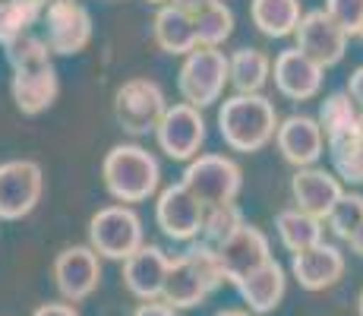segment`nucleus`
Listing matches in <instances>:
<instances>
[{
	"mask_svg": "<svg viewBox=\"0 0 363 316\" xmlns=\"http://www.w3.org/2000/svg\"><path fill=\"white\" fill-rule=\"evenodd\" d=\"M228 63H231L234 92L256 95L272 80V58L265 51H259V48H237L234 54H228Z\"/></svg>",
	"mask_w": 363,
	"mask_h": 316,
	"instance_id": "obj_26",
	"label": "nucleus"
},
{
	"mask_svg": "<svg viewBox=\"0 0 363 316\" xmlns=\"http://www.w3.org/2000/svg\"><path fill=\"white\" fill-rule=\"evenodd\" d=\"M300 19V0H250V23L265 38H288L297 32Z\"/></svg>",
	"mask_w": 363,
	"mask_h": 316,
	"instance_id": "obj_24",
	"label": "nucleus"
},
{
	"mask_svg": "<svg viewBox=\"0 0 363 316\" xmlns=\"http://www.w3.org/2000/svg\"><path fill=\"white\" fill-rule=\"evenodd\" d=\"M275 146L281 152V158L294 168H310L323 158L325 152V130L319 124V117H306V114H291L278 124L275 133Z\"/></svg>",
	"mask_w": 363,
	"mask_h": 316,
	"instance_id": "obj_15",
	"label": "nucleus"
},
{
	"mask_svg": "<svg viewBox=\"0 0 363 316\" xmlns=\"http://www.w3.org/2000/svg\"><path fill=\"white\" fill-rule=\"evenodd\" d=\"M180 180L208 209V206H225V202L237 200V193L243 187V171L234 158L218 156V152H206V156H196L193 161H186Z\"/></svg>",
	"mask_w": 363,
	"mask_h": 316,
	"instance_id": "obj_8",
	"label": "nucleus"
},
{
	"mask_svg": "<svg viewBox=\"0 0 363 316\" xmlns=\"http://www.w3.org/2000/svg\"><path fill=\"white\" fill-rule=\"evenodd\" d=\"M278 111L262 92L243 95L234 92L218 108V133L228 149L234 152H259L275 139L278 133Z\"/></svg>",
	"mask_w": 363,
	"mask_h": 316,
	"instance_id": "obj_4",
	"label": "nucleus"
},
{
	"mask_svg": "<svg viewBox=\"0 0 363 316\" xmlns=\"http://www.w3.org/2000/svg\"><path fill=\"white\" fill-rule=\"evenodd\" d=\"M41 35L57 58H73L92 41V13L82 0H48Z\"/></svg>",
	"mask_w": 363,
	"mask_h": 316,
	"instance_id": "obj_9",
	"label": "nucleus"
},
{
	"mask_svg": "<svg viewBox=\"0 0 363 316\" xmlns=\"http://www.w3.org/2000/svg\"><path fill=\"white\" fill-rule=\"evenodd\" d=\"M325 222H329V228L341 237V241H347V237L363 224V196L360 193H341V200L335 202V209L329 212Z\"/></svg>",
	"mask_w": 363,
	"mask_h": 316,
	"instance_id": "obj_31",
	"label": "nucleus"
},
{
	"mask_svg": "<svg viewBox=\"0 0 363 316\" xmlns=\"http://www.w3.org/2000/svg\"><path fill=\"white\" fill-rule=\"evenodd\" d=\"M347 244H351V250L357 253V256H363V224H360L357 231H354L351 237H347Z\"/></svg>",
	"mask_w": 363,
	"mask_h": 316,
	"instance_id": "obj_37",
	"label": "nucleus"
},
{
	"mask_svg": "<svg viewBox=\"0 0 363 316\" xmlns=\"http://www.w3.org/2000/svg\"><path fill=\"white\" fill-rule=\"evenodd\" d=\"M225 282H228V276L218 259V250L202 241H190V247L171 259L164 300L171 307H177V310H193V307H199L215 288H221Z\"/></svg>",
	"mask_w": 363,
	"mask_h": 316,
	"instance_id": "obj_3",
	"label": "nucleus"
},
{
	"mask_svg": "<svg viewBox=\"0 0 363 316\" xmlns=\"http://www.w3.org/2000/svg\"><path fill=\"white\" fill-rule=\"evenodd\" d=\"M323 73H325V67H319L313 58H306L297 45L281 51L272 60L275 89L284 98H291V102H310V98H316L319 89H323Z\"/></svg>",
	"mask_w": 363,
	"mask_h": 316,
	"instance_id": "obj_16",
	"label": "nucleus"
},
{
	"mask_svg": "<svg viewBox=\"0 0 363 316\" xmlns=\"http://www.w3.org/2000/svg\"><path fill=\"white\" fill-rule=\"evenodd\" d=\"M345 187H341V178L335 171H325V168H297V174L291 178V196H294V206L303 209V212L316 215V219H329V212L335 209V202L341 200Z\"/></svg>",
	"mask_w": 363,
	"mask_h": 316,
	"instance_id": "obj_18",
	"label": "nucleus"
},
{
	"mask_svg": "<svg viewBox=\"0 0 363 316\" xmlns=\"http://www.w3.org/2000/svg\"><path fill=\"white\" fill-rule=\"evenodd\" d=\"M155 143L171 161H193L206 143V117L202 108L186 102L167 104L162 124L155 130Z\"/></svg>",
	"mask_w": 363,
	"mask_h": 316,
	"instance_id": "obj_13",
	"label": "nucleus"
},
{
	"mask_svg": "<svg viewBox=\"0 0 363 316\" xmlns=\"http://www.w3.org/2000/svg\"><path fill=\"white\" fill-rule=\"evenodd\" d=\"M225 86H231V63L218 48H193L177 70L180 102L193 104V108H208V104L221 102Z\"/></svg>",
	"mask_w": 363,
	"mask_h": 316,
	"instance_id": "obj_5",
	"label": "nucleus"
},
{
	"mask_svg": "<svg viewBox=\"0 0 363 316\" xmlns=\"http://www.w3.org/2000/svg\"><path fill=\"white\" fill-rule=\"evenodd\" d=\"M45 196V171L35 158H10L0 165V222H19L35 212Z\"/></svg>",
	"mask_w": 363,
	"mask_h": 316,
	"instance_id": "obj_10",
	"label": "nucleus"
},
{
	"mask_svg": "<svg viewBox=\"0 0 363 316\" xmlns=\"http://www.w3.org/2000/svg\"><path fill=\"white\" fill-rule=\"evenodd\" d=\"M325 13L347 35L363 32V0H325Z\"/></svg>",
	"mask_w": 363,
	"mask_h": 316,
	"instance_id": "obj_32",
	"label": "nucleus"
},
{
	"mask_svg": "<svg viewBox=\"0 0 363 316\" xmlns=\"http://www.w3.org/2000/svg\"><path fill=\"white\" fill-rule=\"evenodd\" d=\"M32 316H79V310L69 300H51V304H41Z\"/></svg>",
	"mask_w": 363,
	"mask_h": 316,
	"instance_id": "obj_34",
	"label": "nucleus"
},
{
	"mask_svg": "<svg viewBox=\"0 0 363 316\" xmlns=\"http://www.w3.org/2000/svg\"><path fill=\"white\" fill-rule=\"evenodd\" d=\"M243 224H247V222H243V212L237 209V202H225V206H208V209H206V222H202L199 241L218 250L225 241H231V237L243 228Z\"/></svg>",
	"mask_w": 363,
	"mask_h": 316,
	"instance_id": "obj_28",
	"label": "nucleus"
},
{
	"mask_svg": "<svg viewBox=\"0 0 363 316\" xmlns=\"http://www.w3.org/2000/svg\"><path fill=\"white\" fill-rule=\"evenodd\" d=\"M275 231H278L281 247L291 253L316 247V244H323V234H325L323 219H316V215L303 212V209H297V206L281 209V212L275 215Z\"/></svg>",
	"mask_w": 363,
	"mask_h": 316,
	"instance_id": "obj_25",
	"label": "nucleus"
},
{
	"mask_svg": "<svg viewBox=\"0 0 363 316\" xmlns=\"http://www.w3.org/2000/svg\"><path fill=\"white\" fill-rule=\"evenodd\" d=\"M357 313L363 316V291H360V298H357Z\"/></svg>",
	"mask_w": 363,
	"mask_h": 316,
	"instance_id": "obj_39",
	"label": "nucleus"
},
{
	"mask_svg": "<svg viewBox=\"0 0 363 316\" xmlns=\"http://www.w3.org/2000/svg\"><path fill=\"white\" fill-rule=\"evenodd\" d=\"M319 124L325 130V143L363 139V111L347 92H332L319 104Z\"/></svg>",
	"mask_w": 363,
	"mask_h": 316,
	"instance_id": "obj_23",
	"label": "nucleus"
},
{
	"mask_svg": "<svg viewBox=\"0 0 363 316\" xmlns=\"http://www.w3.org/2000/svg\"><path fill=\"white\" fill-rule=\"evenodd\" d=\"M171 259L155 244H143L130 259H123V285L136 300H158L164 298Z\"/></svg>",
	"mask_w": 363,
	"mask_h": 316,
	"instance_id": "obj_17",
	"label": "nucleus"
},
{
	"mask_svg": "<svg viewBox=\"0 0 363 316\" xmlns=\"http://www.w3.org/2000/svg\"><path fill=\"white\" fill-rule=\"evenodd\" d=\"M234 288L243 298V304H247L250 313H272L278 304H281L284 291H288V276H284L278 259H269V263H262L259 269L247 272Z\"/></svg>",
	"mask_w": 363,
	"mask_h": 316,
	"instance_id": "obj_22",
	"label": "nucleus"
},
{
	"mask_svg": "<svg viewBox=\"0 0 363 316\" xmlns=\"http://www.w3.org/2000/svg\"><path fill=\"white\" fill-rule=\"evenodd\" d=\"M347 95L357 102V108L363 111V67H357L351 73V80H347Z\"/></svg>",
	"mask_w": 363,
	"mask_h": 316,
	"instance_id": "obj_35",
	"label": "nucleus"
},
{
	"mask_svg": "<svg viewBox=\"0 0 363 316\" xmlns=\"http://www.w3.org/2000/svg\"><path fill=\"white\" fill-rule=\"evenodd\" d=\"M48 0H0V48L41 23Z\"/></svg>",
	"mask_w": 363,
	"mask_h": 316,
	"instance_id": "obj_27",
	"label": "nucleus"
},
{
	"mask_svg": "<svg viewBox=\"0 0 363 316\" xmlns=\"http://www.w3.org/2000/svg\"><path fill=\"white\" fill-rule=\"evenodd\" d=\"M133 316H177V307H171L164 298H158V300H143V304L133 310Z\"/></svg>",
	"mask_w": 363,
	"mask_h": 316,
	"instance_id": "obj_33",
	"label": "nucleus"
},
{
	"mask_svg": "<svg viewBox=\"0 0 363 316\" xmlns=\"http://www.w3.org/2000/svg\"><path fill=\"white\" fill-rule=\"evenodd\" d=\"M215 316H253L250 310H221V313H215Z\"/></svg>",
	"mask_w": 363,
	"mask_h": 316,
	"instance_id": "obj_38",
	"label": "nucleus"
},
{
	"mask_svg": "<svg viewBox=\"0 0 363 316\" xmlns=\"http://www.w3.org/2000/svg\"><path fill=\"white\" fill-rule=\"evenodd\" d=\"M89 244L101 259L123 263L145 244V231L139 212L127 202H111L101 206L89 222Z\"/></svg>",
	"mask_w": 363,
	"mask_h": 316,
	"instance_id": "obj_6",
	"label": "nucleus"
},
{
	"mask_svg": "<svg viewBox=\"0 0 363 316\" xmlns=\"http://www.w3.org/2000/svg\"><path fill=\"white\" fill-rule=\"evenodd\" d=\"M294 38H297V48L306 54V58H313L319 67L329 70L335 63L345 60L347 38H351V35L341 29L325 10H310V13H303V19H300Z\"/></svg>",
	"mask_w": 363,
	"mask_h": 316,
	"instance_id": "obj_14",
	"label": "nucleus"
},
{
	"mask_svg": "<svg viewBox=\"0 0 363 316\" xmlns=\"http://www.w3.org/2000/svg\"><path fill=\"white\" fill-rule=\"evenodd\" d=\"M291 276L303 291H325L345 276V253L325 241L310 250L291 253Z\"/></svg>",
	"mask_w": 363,
	"mask_h": 316,
	"instance_id": "obj_19",
	"label": "nucleus"
},
{
	"mask_svg": "<svg viewBox=\"0 0 363 316\" xmlns=\"http://www.w3.org/2000/svg\"><path fill=\"white\" fill-rule=\"evenodd\" d=\"M152 38L171 58H186L193 48H199L196 16L174 4H162L152 16Z\"/></svg>",
	"mask_w": 363,
	"mask_h": 316,
	"instance_id": "obj_21",
	"label": "nucleus"
},
{
	"mask_svg": "<svg viewBox=\"0 0 363 316\" xmlns=\"http://www.w3.org/2000/svg\"><path fill=\"white\" fill-rule=\"evenodd\" d=\"M149 4H158V6H162V4H167V0H149Z\"/></svg>",
	"mask_w": 363,
	"mask_h": 316,
	"instance_id": "obj_40",
	"label": "nucleus"
},
{
	"mask_svg": "<svg viewBox=\"0 0 363 316\" xmlns=\"http://www.w3.org/2000/svg\"><path fill=\"white\" fill-rule=\"evenodd\" d=\"M167 111L164 89L149 76H133L114 92V121L130 136H149Z\"/></svg>",
	"mask_w": 363,
	"mask_h": 316,
	"instance_id": "obj_7",
	"label": "nucleus"
},
{
	"mask_svg": "<svg viewBox=\"0 0 363 316\" xmlns=\"http://www.w3.org/2000/svg\"><path fill=\"white\" fill-rule=\"evenodd\" d=\"M51 276L60 298L69 300V304H79V300L92 298L99 291L101 256L95 253L92 244H73V247H64L54 256Z\"/></svg>",
	"mask_w": 363,
	"mask_h": 316,
	"instance_id": "obj_11",
	"label": "nucleus"
},
{
	"mask_svg": "<svg viewBox=\"0 0 363 316\" xmlns=\"http://www.w3.org/2000/svg\"><path fill=\"white\" fill-rule=\"evenodd\" d=\"M218 259H221V266H225L228 282L237 285L247 272L259 269L262 263H269L272 259L269 237H265L256 224H243L231 241H225L218 247Z\"/></svg>",
	"mask_w": 363,
	"mask_h": 316,
	"instance_id": "obj_20",
	"label": "nucleus"
},
{
	"mask_svg": "<svg viewBox=\"0 0 363 316\" xmlns=\"http://www.w3.org/2000/svg\"><path fill=\"white\" fill-rule=\"evenodd\" d=\"M202 222H206V206L196 200L184 180L164 187L155 202V224L167 241L190 244L202 234Z\"/></svg>",
	"mask_w": 363,
	"mask_h": 316,
	"instance_id": "obj_12",
	"label": "nucleus"
},
{
	"mask_svg": "<svg viewBox=\"0 0 363 316\" xmlns=\"http://www.w3.org/2000/svg\"><path fill=\"white\" fill-rule=\"evenodd\" d=\"M101 180L111 200L117 202H145L162 187V165L145 146L117 143L101 158Z\"/></svg>",
	"mask_w": 363,
	"mask_h": 316,
	"instance_id": "obj_2",
	"label": "nucleus"
},
{
	"mask_svg": "<svg viewBox=\"0 0 363 316\" xmlns=\"http://www.w3.org/2000/svg\"><path fill=\"white\" fill-rule=\"evenodd\" d=\"M360 38H363V32H360Z\"/></svg>",
	"mask_w": 363,
	"mask_h": 316,
	"instance_id": "obj_41",
	"label": "nucleus"
},
{
	"mask_svg": "<svg viewBox=\"0 0 363 316\" xmlns=\"http://www.w3.org/2000/svg\"><path fill=\"white\" fill-rule=\"evenodd\" d=\"M196 35H199V45L206 48H221L228 38L234 35V13L231 6L218 4L206 6V10L196 13Z\"/></svg>",
	"mask_w": 363,
	"mask_h": 316,
	"instance_id": "obj_29",
	"label": "nucleus"
},
{
	"mask_svg": "<svg viewBox=\"0 0 363 316\" xmlns=\"http://www.w3.org/2000/svg\"><path fill=\"white\" fill-rule=\"evenodd\" d=\"M51 54L54 51L48 48L45 35H35V32H26L4 45V58L13 73L10 98L19 114L38 117L57 102L60 80H57V67H54Z\"/></svg>",
	"mask_w": 363,
	"mask_h": 316,
	"instance_id": "obj_1",
	"label": "nucleus"
},
{
	"mask_svg": "<svg viewBox=\"0 0 363 316\" xmlns=\"http://www.w3.org/2000/svg\"><path fill=\"white\" fill-rule=\"evenodd\" d=\"M167 4H174V6H180V10H186V13H193V16H196L199 10H206V6H212V4H218V0H167Z\"/></svg>",
	"mask_w": 363,
	"mask_h": 316,
	"instance_id": "obj_36",
	"label": "nucleus"
},
{
	"mask_svg": "<svg viewBox=\"0 0 363 316\" xmlns=\"http://www.w3.org/2000/svg\"><path fill=\"white\" fill-rule=\"evenodd\" d=\"M332 171L347 184H363V139H341L329 143Z\"/></svg>",
	"mask_w": 363,
	"mask_h": 316,
	"instance_id": "obj_30",
	"label": "nucleus"
}]
</instances>
